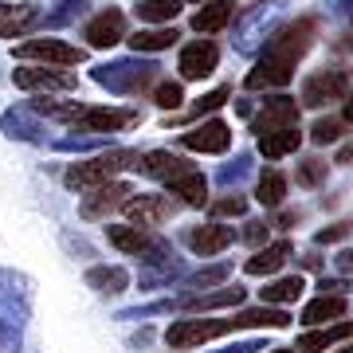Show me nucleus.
Instances as JSON below:
<instances>
[{
  "label": "nucleus",
  "mask_w": 353,
  "mask_h": 353,
  "mask_svg": "<svg viewBox=\"0 0 353 353\" xmlns=\"http://www.w3.org/2000/svg\"><path fill=\"white\" fill-rule=\"evenodd\" d=\"M314 36H318V20L314 16H299V20H290L283 32H275V36L267 39L263 55H259V63L248 71L243 87L248 90H283L290 79H294L299 59L310 51Z\"/></svg>",
  "instance_id": "1"
},
{
  "label": "nucleus",
  "mask_w": 353,
  "mask_h": 353,
  "mask_svg": "<svg viewBox=\"0 0 353 353\" xmlns=\"http://www.w3.org/2000/svg\"><path fill=\"white\" fill-rule=\"evenodd\" d=\"M138 165H141L138 150H106L99 157H90V161L71 165L63 173V181L67 189H99V185H110V181H118V173L138 169Z\"/></svg>",
  "instance_id": "2"
},
{
  "label": "nucleus",
  "mask_w": 353,
  "mask_h": 353,
  "mask_svg": "<svg viewBox=\"0 0 353 353\" xmlns=\"http://www.w3.org/2000/svg\"><path fill=\"white\" fill-rule=\"evenodd\" d=\"M161 67L157 63H145V59H114V63H102L90 71V79L106 87L110 94H141L157 79Z\"/></svg>",
  "instance_id": "3"
},
{
  "label": "nucleus",
  "mask_w": 353,
  "mask_h": 353,
  "mask_svg": "<svg viewBox=\"0 0 353 353\" xmlns=\"http://www.w3.org/2000/svg\"><path fill=\"white\" fill-rule=\"evenodd\" d=\"M106 240H110L118 252L141 255L145 263H161V259H169V248H165V240H157L150 228H138V224H110V228H106Z\"/></svg>",
  "instance_id": "4"
},
{
  "label": "nucleus",
  "mask_w": 353,
  "mask_h": 353,
  "mask_svg": "<svg viewBox=\"0 0 353 353\" xmlns=\"http://www.w3.org/2000/svg\"><path fill=\"white\" fill-rule=\"evenodd\" d=\"M236 322L232 318H192V322H173L165 330V341L173 350H192V345H204V341L220 338V334H232Z\"/></svg>",
  "instance_id": "5"
},
{
  "label": "nucleus",
  "mask_w": 353,
  "mask_h": 353,
  "mask_svg": "<svg viewBox=\"0 0 353 353\" xmlns=\"http://www.w3.org/2000/svg\"><path fill=\"white\" fill-rule=\"evenodd\" d=\"M16 59H28V63H43V67H75L87 59V51L75 48V43H63V39H28L16 48Z\"/></svg>",
  "instance_id": "6"
},
{
  "label": "nucleus",
  "mask_w": 353,
  "mask_h": 353,
  "mask_svg": "<svg viewBox=\"0 0 353 353\" xmlns=\"http://www.w3.org/2000/svg\"><path fill=\"white\" fill-rule=\"evenodd\" d=\"M275 20H279V8H248L243 20L236 24V51L255 55L267 36H275Z\"/></svg>",
  "instance_id": "7"
},
{
  "label": "nucleus",
  "mask_w": 353,
  "mask_h": 353,
  "mask_svg": "<svg viewBox=\"0 0 353 353\" xmlns=\"http://www.w3.org/2000/svg\"><path fill=\"white\" fill-rule=\"evenodd\" d=\"M345 94H350V75L338 71V67H330V71H314V75L303 83V102H299V106L318 110V106L338 102V99H345Z\"/></svg>",
  "instance_id": "8"
},
{
  "label": "nucleus",
  "mask_w": 353,
  "mask_h": 353,
  "mask_svg": "<svg viewBox=\"0 0 353 353\" xmlns=\"http://www.w3.org/2000/svg\"><path fill=\"white\" fill-rule=\"evenodd\" d=\"M299 99H290V94H271L263 102V110L252 118V130L263 138V134H275V130H290L299 126Z\"/></svg>",
  "instance_id": "9"
},
{
  "label": "nucleus",
  "mask_w": 353,
  "mask_h": 353,
  "mask_svg": "<svg viewBox=\"0 0 353 353\" xmlns=\"http://www.w3.org/2000/svg\"><path fill=\"white\" fill-rule=\"evenodd\" d=\"M141 122V110H130V106H87L83 118H79V130L87 134H114V130H130Z\"/></svg>",
  "instance_id": "10"
},
{
  "label": "nucleus",
  "mask_w": 353,
  "mask_h": 353,
  "mask_svg": "<svg viewBox=\"0 0 353 353\" xmlns=\"http://www.w3.org/2000/svg\"><path fill=\"white\" fill-rule=\"evenodd\" d=\"M216 63H220V51H216L212 39H192V43H185V48H181L176 71H181V79L196 83V79H208V75H212Z\"/></svg>",
  "instance_id": "11"
},
{
  "label": "nucleus",
  "mask_w": 353,
  "mask_h": 353,
  "mask_svg": "<svg viewBox=\"0 0 353 353\" xmlns=\"http://www.w3.org/2000/svg\"><path fill=\"white\" fill-rule=\"evenodd\" d=\"M83 39H87L90 48H114V43H122L126 39V12L122 8H102L83 28Z\"/></svg>",
  "instance_id": "12"
},
{
  "label": "nucleus",
  "mask_w": 353,
  "mask_h": 353,
  "mask_svg": "<svg viewBox=\"0 0 353 353\" xmlns=\"http://www.w3.org/2000/svg\"><path fill=\"white\" fill-rule=\"evenodd\" d=\"M181 145L192 153H228L232 150V130L220 118H208L204 126H192L189 134H181Z\"/></svg>",
  "instance_id": "13"
},
{
  "label": "nucleus",
  "mask_w": 353,
  "mask_h": 353,
  "mask_svg": "<svg viewBox=\"0 0 353 353\" xmlns=\"http://www.w3.org/2000/svg\"><path fill=\"white\" fill-rule=\"evenodd\" d=\"M12 83L20 90H75L79 79L71 71H55V67H20V71H12Z\"/></svg>",
  "instance_id": "14"
},
{
  "label": "nucleus",
  "mask_w": 353,
  "mask_h": 353,
  "mask_svg": "<svg viewBox=\"0 0 353 353\" xmlns=\"http://www.w3.org/2000/svg\"><path fill=\"white\" fill-rule=\"evenodd\" d=\"M130 196H134V192H130V185L110 181V185H99V189L90 192L87 201L79 204V212H83V220H102V216H110L114 208H122Z\"/></svg>",
  "instance_id": "15"
},
{
  "label": "nucleus",
  "mask_w": 353,
  "mask_h": 353,
  "mask_svg": "<svg viewBox=\"0 0 353 353\" xmlns=\"http://www.w3.org/2000/svg\"><path fill=\"white\" fill-rule=\"evenodd\" d=\"M232 240H236V232L224 224H196L185 232V243L196 255H220L224 248H232Z\"/></svg>",
  "instance_id": "16"
},
{
  "label": "nucleus",
  "mask_w": 353,
  "mask_h": 353,
  "mask_svg": "<svg viewBox=\"0 0 353 353\" xmlns=\"http://www.w3.org/2000/svg\"><path fill=\"white\" fill-rule=\"evenodd\" d=\"M165 189L173 192V196H181L189 208H204V201H208V176L189 165V169H181L176 176H169Z\"/></svg>",
  "instance_id": "17"
},
{
  "label": "nucleus",
  "mask_w": 353,
  "mask_h": 353,
  "mask_svg": "<svg viewBox=\"0 0 353 353\" xmlns=\"http://www.w3.org/2000/svg\"><path fill=\"white\" fill-rule=\"evenodd\" d=\"M122 212H126L130 220H134V224L153 228V224H161V220H169V212H173V204L165 201V196L141 192V196H130V201L122 204Z\"/></svg>",
  "instance_id": "18"
},
{
  "label": "nucleus",
  "mask_w": 353,
  "mask_h": 353,
  "mask_svg": "<svg viewBox=\"0 0 353 353\" xmlns=\"http://www.w3.org/2000/svg\"><path fill=\"white\" fill-rule=\"evenodd\" d=\"M39 24V4H0V39H16Z\"/></svg>",
  "instance_id": "19"
},
{
  "label": "nucleus",
  "mask_w": 353,
  "mask_h": 353,
  "mask_svg": "<svg viewBox=\"0 0 353 353\" xmlns=\"http://www.w3.org/2000/svg\"><path fill=\"white\" fill-rule=\"evenodd\" d=\"M353 338V322H334L326 330H310L303 338L294 341V353H326L330 345H338V341Z\"/></svg>",
  "instance_id": "20"
},
{
  "label": "nucleus",
  "mask_w": 353,
  "mask_h": 353,
  "mask_svg": "<svg viewBox=\"0 0 353 353\" xmlns=\"http://www.w3.org/2000/svg\"><path fill=\"white\" fill-rule=\"evenodd\" d=\"M232 16H236V4H232V0H208L204 8L192 12V32L212 36V32H220V28L232 24Z\"/></svg>",
  "instance_id": "21"
},
{
  "label": "nucleus",
  "mask_w": 353,
  "mask_h": 353,
  "mask_svg": "<svg viewBox=\"0 0 353 353\" xmlns=\"http://www.w3.org/2000/svg\"><path fill=\"white\" fill-rule=\"evenodd\" d=\"M287 259H290V243L275 240V243H267V248H259V252L243 263V271H248V275H275L279 267H287Z\"/></svg>",
  "instance_id": "22"
},
{
  "label": "nucleus",
  "mask_w": 353,
  "mask_h": 353,
  "mask_svg": "<svg viewBox=\"0 0 353 353\" xmlns=\"http://www.w3.org/2000/svg\"><path fill=\"white\" fill-rule=\"evenodd\" d=\"M176 39H181V32H176L173 24H161V28H138V32L130 36V48L138 51V55H153V51L173 48Z\"/></svg>",
  "instance_id": "23"
},
{
  "label": "nucleus",
  "mask_w": 353,
  "mask_h": 353,
  "mask_svg": "<svg viewBox=\"0 0 353 353\" xmlns=\"http://www.w3.org/2000/svg\"><path fill=\"white\" fill-rule=\"evenodd\" d=\"M243 303V287H224V290H204V294H189L176 299L181 310H220V306H240Z\"/></svg>",
  "instance_id": "24"
},
{
  "label": "nucleus",
  "mask_w": 353,
  "mask_h": 353,
  "mask_svg": "<svg viewBox=\"0 0 353 353\" xmlns=\"http://www.w3.org/2000/svg\"><path fill=\"white\" fill-rule=\"evenodd\" d=\"M345 314V294H318L314 303L303 306V322L306 326H330Z\"/></svg>",
  "instance_id": "25"
},
{
  "label": "nucleus",
  "mask_w": 353,
  "mask_h": 353,
  "mask_svg": "<svg viewBox=\"0 0 353 353\" xmlns=\"http://www.w3.org/2000/svg\"><path fill=\"white\" fill-rule=\"evenodd\" d=\"M145 176H157V181H169V176H176L181 169H189V161L185 157H176V153L169 150H150L141 153V165H138Z\"/></svg>",
  "instance_id": "26"
},
{
  "label": "nucleus",
  "mask_w": 353,
  "mask_h": 353,
  "mask_svg": "<svg viewBox=\"0 0 353 353\" xmlns=\"http://www.w3.org/2000/svg\"><path fill=\"white\" fill-rule=\"evenodd\" d=\"M306 290V279L303 275H287V279H275L259 290L263 306H287V303H299V294Z\"/></svg>",
  "instance_id": "27"
},
{
  "label": "nucleus",
  "mask_w": 353,
  "mask_h": 353,
  "mask_svg": "<svg viewBox=\"0 0 353 353\" xmlns=\"http://www.w3.org/2000/svg\"><path fill=\"white\" fill-rule=\"evenodd\" d=\"M299 145H303V134H299V126L275 130V134H263V138H259V153H263L267 161H279V157L294 153Z\"/></svg>",
  "instance_id": "28"
},
{
  "label": "nucleus",
  "mask_w": 353,
  "mask_h": 353,
  "mask_svg": "<svg viewBox=\"0 0 353 353\" xmlns=\"http://www.w3.org/2000/svg\"><path fill=\"white\" fill-rule=\"evenodd\" d=\"M138 20L141 28H161V24H173L176 12H181V0H138Z\"/></svg>",
  "instance_id": "29"
},
{
  "label": "nucleus",
  "mask_w": 353,
  "mask_h": 353,
  "mask_svg": "<svg viewBox=\"0 0 353 353\" xmlns=\"http://www.w3.org/2000/svg\"><path fill=\"white\" fill-rule=\"evenodd\" d=\"M232 322H236V330H243V326L287 330V326H290V314H287V310H279V306H259V310H240Z\"/></svg>",
  "instance_id": "30"
},
{
  "label": "nucleus",
  "mask_w": 353,
  "mask_h": 353,
  "mask_svg": "<svg viewBox=\"0 0 353 353\" xmlns=\"http://www.w3.org/2000/svg\"><path fill=\"white\" fill-rule=\"evenodd\" d=\"M32 110L36 114H48V118H55V122H71V126H79V118H83V102H55L48 99V94H39V99H32Z\"/></svg>",
  "instance_id": "31"
},
{
  "label": "nucleus",
  "mask_w": 353,
  "mask_h": 353,
  "mask_svg": "<svg viewBox=\"0 0 353 353\" xmlns=\"http://www.w3.org/2000/svg\"><path fill=\"white\" fill-rule=\"evenodd\" d=\"M87 283L99 290V294H122V290H126V283H130V275L122 271V267H90Z\"/></svg>",
  "instance_id": "32"
},
{
  "label": "nucleus",
  "mask_w": 353,
  "mask_h": 353,
  "mask_svg": "<svg viewBox=\"0 0 353 353\" xmlns=\"http://www.w3.org/2000/svg\"><path fill=\"white\" fill-rule=\"evenodd\" d=\"M0 126H4L8 138H20V141H39V134H43L39 122L28 110H8L4 118H0Z\"/></svg>",
  "instance_id": "33"
},
{
  "label": "nucleus",
  "mask_w": 353,
  "mask_h": 353,
  "mask_svg": "<svg viewBox=\"0 0 353 353\" xmlns=\"http://www.w3.org/2000/svg\"><path fill=\"white\" fill-rule=\"evenodd\" d=\"M255 196H259V204H267V208H279L283 196H287V176L279 173V169H263V173H259V185H255Z\"/></svg>",
  "instance_id": "34"
},
{
  "label": "nucleus",
  "mask_w": 353,
  "mask_h": 353,
  "mask_svg": "<svg viewBox=\"0 0 353 353\" xmlns=\"http://www.w3.org/2000/svg\"><path fill=\"white\" fill-rule=\"evenodd\" d=\"M228 99H232V90H228V87L208 90V94H201V99H196V106H189V110H181V114H176V122H196V118H204V114L220 110V106H224Z\"/></svg>",
  "instance_id": "35"
},
{
  "label": "nucleus",
  "mask_w": 353,
  "mask_h": 353,
  "mask_svg": "<svg viewBox=\"0 0 353 353\" xmlns=\"http://www.w3.org/2000/svg\"><path fill=\"white\" fill-rule=\"evenodd\" d=\"M87 8H90L87 0H59V4H55V8H51L48 16H39V20H43V28H51V32H55V28L75 24L79 16L87 12Z\"/></svg>",
  "instance_id": "36"
},
{
  "label": "nucleus",
  "mask_w": 353,
  "mask_h": 353,
  "mask_svg": "<svg viewBox=\"0 0 353 353\" xmlns=\"http://www.w3.org/2000/svg\"><path fill=\"white\" fill-rule=\"evenodd\" d=\"M326 173H330V165L322 161V157H310V161L299 165V185H303V189H318V185L326 181Z\"/></svg>",
  "instance_id": "37"
},
{
  "label": "nucleus",
  "mask_w": 353,
  "mask_h": 353,
  "mask_svg": "<svg viewBox=\"0 0 353 353\" xmlns=\"http://www.w3.org/2000/svg\"><path fill=\"white\" fill-rule=\"evenodd\" d=\"M341 130H345L341 118H318L314 130H310V141H314V145H330V141L341 138Z\"/></svg>",
  "instance_id": "38"
},
{
  "label": "nucleus",
  "mask_w": 353,
  "mask_h": 353,
  "mask_svg": "<svg viewBox=\"0 0 353 353\" xmlns=\"http://www.w3.org/2000/svg\"><path fill=\"white\" fill-rule=\"evenodd\" d=\"M153 102H157L161 110H181L185 90H181V83H157V87H153Z\"/></svg>",
  "instance_id": "39"
},
{
  "label": "nucleus",
  "mask_w": 353,
  "mask_h": 353,
  "mask_svg": "<svg viewBox=\"0 0 353 353\" xmlns=\"http://www.w3.org/2000/svg\"><path fill=\"white\" fill-rule=\"evenodd\" d=\"M232 275V267L228 263H216V267H204V271H196V275L189 279V287H196V290H208V287H220L224 279Z\"/></svg>",
  "instance_id": "40"
},
{
  "label": "nucleus",
  "mask_w": 353,
  "mask_h": 353,
  "mask_svg": "<svg viewBox=\"0 0 353 353\" xmlns=\"http://www.w3.org/2000/svg\"><path fill=\"white\" fill-rule=\"evenodd\" d=\"M212 216H248V196H240V192H228V196L212 201Z\"/></svg>",
  "instance_id": "41"
},
{
  "label": "nucleus",
  "mask_w": 353,
  "mask_h": 353,
  "mask_svg": "<svg viewBox=\"0 0 353 353\" xmlns=\"http://www.w3.org/2000/svg\"><path fill=\"white\" fill-rule=\"evenodd\" d=\"M353 232V220H345V224H334V228H326V232H318V243H338V240H345Z\"/></svg>",
  "instance_id": "42"
},
{
  "label": "nucleus",
  "mask_w": 353,
  "mask_h": 353,
  "mask_svg": "<svg viewBox=\"0 0 353 353\" xmlns=\"http://www.w3.org/2000/svg\"><path fill=\"white\" fill-rule=\"evenodd\" d=\"M243 240H248V243H263L267 240V224H263V220H252V224L243 228Z\"/></svg>",
  "instance_id": "43"
},
{
  "label": "nucleus",
  "mask_w": 353,
  "mask_h": 353,
  "mask_svg": "<svg viewBox=\"0 0 353 353\" xmlns=\"http://www.w3.org/2000/svg\"><path fill=\"white\" fill-rule=\"evenodd\" d=\"M345 290H350L345 279H322V294H345Z\"/></svg>",
  "instance_id": "44"
},
{
  "label": "nucleus",
  "mask_w": 353,
  "mask_h": 353,
  "mask_svg": "<svg viewBox=\"0 0 353 353\" xmlns=\"http://www.w3.org/2000/svg\"><path fill=\"white\" fill-rule=\"evenodd\" d=\"M334 267H338L341 275H353V248H345V252L334 259Z\"/></svg>",
  "instance_id": "45"
},
{
  "label": "nucleus",
  "mask_w": 353,
  "mask_h": 353,
  "mask_svg": "<svg viewBox=\"0 0 353 353\" xmlns=\"http://www.w3.org/2000/svg\"><path fill=\"white\" fill-rule=\"evenodd\" d=\"M334 161H338V165H353V141H350V145H341Z\"/></svg>",
  "instance_id": "46"
},
{
  "label": "nucleus",
  "mask_w": 353,
  "mask_h": 353,
  "mask_svg": "<svg viewBox=\"0 0 353 353\" xmlns=\"http://www.w3.org/2000/svg\"><path fill=\"white\" fill-rule=\"evenodd\" d=\"M255 350H259V341H243V345H232L224 353H255Z\"/></svg>",
  "instance_id": "47"
},
{
  "label": "nucleus",
  "mask_w": 353,
  "mask_h": 353,
  "mask_svg": "<svg viewBox=\"0 0 353 353\" xmlns=\"http://www.w3.org/2000/svg\"><path fill=\"white\" fill-rule=\"evenodd\" d=\"M341 122H353V87H350V102H345V114H341Z\"/></svg>",
  "instance_id": "48"
},
{
  "label": "nucleus",
  "mask_w": 353,
  "mask_h": 353,
  "mask_svg": "<svg viewBox=\"0 0 353 353\" xmlns=\"http://www.w3.org/2000/svg\"><path fill=\"white\" fill-rule=\"evenodd\" d=\"M303 267H310V271H318V267H322V259H318V255H306V259H303Z\"/></svg>",
  "instance_id": "49"
},
{
  "label": "nucleus",
  "mask_w": 353,
  "mask_h": 353,
  "mask_svg": "<svg viewBox=\"0 0 353 353\" xmlns=\"http://www.w3.org/2000/svg\"><path fill=\"white\" fill-rule=\"evenodd\" d=\"M338 8H341V12H345V16H353V0H341Z\"/></svg>",
  "instance_id": "50"
},
{
  "label": "nucleus",
  "mask_w": 353,
  "mask_h": 353,
  "mask_svg": "<svg viewBox=\"0 0 353 353\" xmlns=\"http://www.w3.org/2000/svg\"><path fill=\"white\" fill-rule=\"evenodd\" d=\"M338 353H353V345H341V350Z\"/></svg>",
  "instance_id": "51"
},
{
  "label": "nucleus",
  "mask_w": 353,
  "mask_h": 353,
  "mask_svg": "<svg viewBox=\"0 0 353 353\" xmlns=\"http://www.w3.org/2000/svg\"><path fill=\"white\" fill-rule=\"evenodd\" d=\"M267 353H294V350H267Z\"/></svg>",
  "instance_id": "52"
},
{
  "label": "nucleus",
  "mask_w": 353,
  "mask_h": 353,
  "mask_svg": "<svg viewBox=\"0 0 353 353\" xmlns=\"http://www.w3.org/2000/svg\"><path fill=\"white\" fill-rule=\"evenodd\" d=\"M196 4H208V0H196Z\"/></svg>",
  "instance_id": "53"
}]
</instances>
